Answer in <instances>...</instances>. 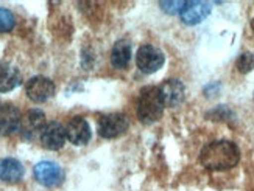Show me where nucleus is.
I'll list each match as a JSON object with an SVG mask.
<instances>
[{
  "label": "nucleus",
  "mask_w": 254,
  "mask_h": 191,
  "mask_svg": "<svg viewBox=\"0 0 254 191\" xmlns=\"http://www.w3.org/2000/svg\"><path fill=\"white\" fill-rule=\"evenodd\" d=\"M22 115L14 104H0V136H11L20 128Z\"/></svg>",
  "instance_id": "obj_9"
},
{
  "label": "nucleus",
  "mask_w": 254,
  "mask_h": 191,
  "mask_svg": "<svg viewBox=\"0 0 254 191\" xmlns=\"http://www.w3.org/2000/svg\"><path fill=\"white\" fill-rule=\"evenodd\" d=\"M164 99L159 87H143L137 98V117L143 125H151L158 121L164 112Z\"/></svg>",
  "instance_id": "obj_2"
},
{
  "label": "nucleus",
  "mask_w": 254,
  "mask_h": 191,
  "mask_svg": "<svg viewBox=\"0 0 254 191\" xmlns=\"http://www.w3.org/2000/svg\"><path fill=\"white\" fill-rule=\"evenodd\" d=\"M236 67L242 73H248L250 70L254 69V54L253 53H244L239 56L236 62Z\"/></svg>",
  "instance_id": "obj_17"
},
{
  "label": "nucleus",
  "mask_w": 254,
  "mask_h": 191,
  "mask_svg": "<svg viewBox=\"0 0 254 191\" xmlns=\"http://www.w3.org/2000/svg\"><path fill=\"white\" fill-rule=\"evenodd\" d=\"M33 174H35V179L44 187H58L60 184H63L64 181V171L63 168L55 163V162H49L44 160L36 163L35 170H33Z\"/></svg>",
  "instance_id": "obj_5"
},
{
  "label": "nucleus",
  "mask_w": 254,
  "mask_h": 191,
  "mask_svg": "<svg viewBox=\"0 0 254 191\" xmlns=\"http://www.w3.org/2000/svg\"><path fill=\"white\" fill-rule=\"evenodd\" d=\"M129 118L125 114H108L98 121V134L103 139H116L127 132Z\"/></svg>",
  "instance_id": "obj_4"
},
{
  "label": "nucleus",
  "mask_w": 254,
  "mask_h": 191,
  "mask_svg": "<svg viewBox=\"0 0 254 191\" xmlns=\"http://www.w3.org/2000/svg\"><path fill=\"white\" fill-rule=\"evenodd\" d=\"M16 19L8 8H0V33H8L14 28Z\"/></svg>",
  "instance_id": "obj_16"
},
{
  "label": "nucleus",
  "mask_w": 254,
  "mask_h": 191,
  "mask_svg": "<svg viewBox=\"0 0 254 191\" xmlns=\"http://www.w3.org/2000/svg\"><path fill=\"white\" fill-rule=\"evenodd\" d=\"M161 8L164 9V13H167V14H180L186 2H175V0H172V2H161L159 3Z\"/></svg>",
  "instance_id": "obj_18"
},
{
  "label": "nucleus",
  "mask_w": 254,
  "mask_h": 191,
  "mask_svg": "<svg viewBox=\"0 0 254 191\" xmlns=\"http://www.w3.org/2000/svg\"><path fill=\"white\" fill-rule=\"evenodd\" d=\"M65 140H67L65 128L60 121H49L41 136V143L44 148L49 151H58L64 146Z\"/></svg>",
  "instance_id": "obj_8"
},
{
  "label": "nucleus",
  "mask_w": 254,
  "mask_h": 191,
  "mask_svg": "<svg viewBox=\"0 0 254 191\" xmlns=\"http://www.w3.org/2000/svg\"><path fill=\"white\" fill-rule=\"evenodd\" d=\"M251 28H253V31H254V19L251 20Z\"/></svg>",
  "instance_id": "obj_19"
},
{
  "label": "nucleus",
  "mask_w": 254,
  "mask_h": 191,
  "mask_svg": "<svg viewBox=\"0 0 254 191\" xmlns=\"http://www.w3.org/2000/svg\"><path fill=\"white\" fill-rule=\"evenodd\" d=\"M25 94L35 103H46L55 95V84L46 76H33L25 84Z\"/></svg>",
  "instance_id": "obj_6"
},
{
  "label": "nucleus",
  "mask_w": 254,
  "mask_h": 191,
  "mask_svg": "<svg viewBox=\"0 0 254 191\" xmlns=\"http://www.w3.org/2000/svg\"><path fill=\"white\" fill-rule=\"evenodd\" d=\"M209 13H211V5L207 2L192 0V2H186L180 16L186 25H196L203 22L209 16Z\"/></svg>",
  "instance_id": "obj_11"
},
{
  "label": "nucleus",
  "mask_w": 254,
  "mask_h": 191,
  "mask_svg": "<svg viewBox=\"0 0 254 191\" xmlns=\"http://www.w3.org/2000/svg\"><path fill=\"white\" fill-rule=\"evenodd\" d=\"M161 89V94H162V99H164V104L165 106H170L175 107L183 103L184 99V94H186V89L184 84L180 80H169L162 83Z\"/></svg>",
  "instance_id": "obj_13"
},
{
  "label": "nucleus",
  "mask_w": 254,
  "mask_h": 191,
  "mask_svg": "<svg viewBox=\"0 0 254 191\" xmlns=\"http://www.w3.org/2000/svg\"><path fill=\"white\" fill-rule=\"evenodd\" d=\"M46 126H47L46 114H44L41 109H30L27 114L22 117L20 128H19L20 137L27 142L35 140L36 137L42 136V131Z\"/></svg>",
  "instance_id": "obj_3"
},
{
  "label": "nucleus",
  "mask_w": 254,
  "mask_h": 191,
  "mask_svg": "<svg viewBox=\"0 0 254 191\" xmlns=\"http://www.w3.org/2000/svg\"><path fill=\"white\" fill-rule=\"evenodd\" d=\"M24 177V165L13 157H3L0 159V181L14 184Z\"/></svg>",
  "instance_id": "obj_14"
},
{
  "label": "nucleus",
  "mask_w": 254,
  "mask_h": 191,
  "mask_svg": "<svg viewBox=\"0 0 254 191\" xmlns=\"http://www.w3.org/2000/svg\"><path fill=\"white\" fill-rule=\"evenodd\" d=\"M240 160L237 144L228 140H217L206 144L200 152V162L209 171H225L234 168Z\"/></svg>",
  "instance_id": "obj_1"
},
{
  "label": "nucleus",
  "mask_w": 254,
  "mask_h": 191,
  "mask_svg": "<svg viewBox=\"0 0 254 191\" xmlns=\"http://www.w3.org/2000/svg\"><path fill=\"white\" fill-rule=\"evenodd\" d=\"M131 59V46L128 41H119L111 51V64L116 69H127Z\"/></svg>",
  "instance_id": "obj_15"
},
{
  "label": "nucleus",
  "mask_w": 254,
  "mask_h": 191,
  "mask_svg": "<svg viewBox=\"0 0 254 191\" xmlns=\"http://www.w3.org/2000/svg\"><path fill=\"white\" fill-rule=\"evenodd\" d=\"M65 134H67V140L76 146L87 144L92 136L89 123H87L83 117H73L69 121L67 128H65Z\"/></svg>",
  "instance_id": "obj_10"
},
{
  "label": "nucleus",
  "mask_w": 254,
  "mask_h": 191,
  "mask_svg": "<svg viewBox=\"0 0 254 191\" xmlns=\"http://www.w3.org/2000/svg\"><path fill=\"white\" fill-rule=\"evenodd\" d=\"M136 64L143 73H153L162 67L164 53L153 46H142L136 54Z\"/></svg>",
  "instance_id": "obj_7"
},
{
  "label": "nucleus",
  "mask_w": 254,
  "mask_h": 191,
  "mask_svg": "<svg viewBox=\"0 0 254 191\" xmlns=\"http://www.w3.org/2000/svg\"><path fill=\"white\" fill-rule=\"evenodd\" d=\"M20 81H22V76L16 65L6 61L0 62V94L14 91L20 84Z\"/></svg>",
  "instance_id": "obj_12"
}]
</instances>
